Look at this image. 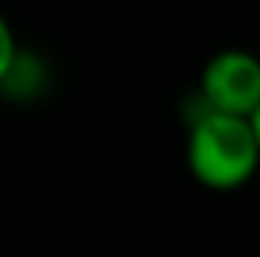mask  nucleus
I'll list each match as a JSON object with an SVG mask.
<instances>
[{
	"label": "nucleus",
	"mask_w": 260,
	"mask_h": 257,
	"mask_svg": "<svg viewBox=\"0 0 260 257\" xmlns=\"http://www.w3.org/2000/svg\"><path fill=\"white\" fill-rule=\"evenodd\" d=\"M186 169L218 194L246 187L260 169V152L250 120L197 109L186 130Z\"/></svg>",
	"instance_id": "nucleus-1"
},
{
	"label": "nucleus",
	"mask_w": 260,
	"mask_h": 257,
	"mask_svg": "<svg viewBox=\"0 0 260 257\" xmlns=\"http://www.w3.org/2000/svg\"><path fill=\"white\" fill-rule=\"evenodd\" d=\"M201 109L250 120L260 106V56L250 49H218L197 81Z\"/></svg>",
	"instance_id": "nucleus-2"
},
{
	"label": "nucleus",
	"mask_w": 260,
	"mask_h": 257,
	"mask_svg": "<svg viewBox=\"0 0 260 257\" xmlns=\"http://www.w3.org/2000/svg\"><path fill=\"white\" fill-rule=\"evenodd\" d=\"M18 53H21V46H18V36H14L11 21H7V18H4V11H0V85H4L7 71L14 67Z\"/></svg>",
	"instance_id": "nucleus-3"
},
{
	"label": "nucleus",
	"mask_w": 260,
	"mask_h": 257,
	"mask_svg": "<svg viewBox=\"0 0 260 257\" xmlns=\"http://www.w3.org/2000/svg\"><path fill=\"white\" fill-rule=\"evenodd\" d=\"M250 127H253V137H257V152H260V106H257V113L250 117Z\"/></svg>",
	"instance_id": "nucleus-4"
}]
</instances>
